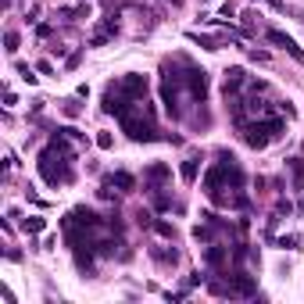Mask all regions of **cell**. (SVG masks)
<instances>
[{
    "instance_id": "obj_1",
    "label": "cell",
    "mask_w": 304,
    "mask_h": 304,
    "mask_svg": "<svg viewBox=\"0 0 304 304\" xmlns=\"http://www.w3.org/2000/svg\"><path fill=\"white\" fill-rule=\"evenodd\" d=\"M72 158H75V154L65 147V140H61V136H54L50 147L43 150L40 161H36L43 182H47V186H65V182H72V179H75V172H72Z\"/></svg>"
},
{
    "instance_id": "obj_2",
    "label": "cell",
    "mask_w": 304,
    "mask_h": 304,
    "mask_svg": "<svg viewBox=\"0 0 304 304\" xmlns=\"http://www.w3.org/2000/svg\"><path fill=\"white\" fill-rule=\"evenodd\" d=\"M169 175H172V169H169V165H161V161H158V165H150V169H147L143 182L150 186V193H158V190H161V182L169 179Z\"/></svg>"
},
{
    "instance_id": "obj_3",
    "label": "cell",
    "mask_w": 304,
    "mask_h": 304,
    "mask_svg": "<svg viewBox=\"0 0 304 304\" xmlns=\"http://www.w3.org/2000/svg\"><path fill=\"white\" fill-rule=\"evenodd\" d=\"M115 186H118V193H129V190H132V175H129V172L108 175V179H104V197H108V193H111Z\"/></svg>"
},
{
    "instance_id": "obj_4",
    "label": "cell",
    "mask_w": 304,
    "mask_h": 304,
    "mask_svg": "<svg viewBox=\"0 0 304 304\" xmlns=\"http://www.w3.org/2000/svg\"><path fill=\"white\" fill-rule=\"evenodd\" d=\"M265 36H268L272 43H279V47H283V50H290V54H294V57L301 61V65H304V54L297 50V43H294L290 36H283V33H279V29H265Z\"/></svg>"
},
{
    "instance_id": "obj_5",
    "label": "cell",
    "mask_w": 304,
    "mask_h": 304,
    "mask_svg": "<svg viewBox=\"0 0 304 304\" xmlns=\"http://www.w3.org/2000/svg\"><path fill=\"white\" fill-rule=\"evenodd\" d=\"M197 169H201V158H186V161H182V179L193 182L197 179Z\"/></svg>"
},
{
    "instance_id": "obj_6",
    "label": "cell",
    "mask_w": 304,
    "mask_h": 304,
    "mask_svg": "<svg viewBox=\"0 0 304 304\" xmlns=\"http://www.w3.org/2000/svg\"><path fill=\"white\" fill-rule=\"evenodd\" d=\"M290 169H294V190H301L304 186V158H294Z\"/></svg>"
},
{
    "instance_id": "obj_7",
    "label": "cell",
    "mask_w": 304,
    "mask_h": 304,
    "mask_svg": "<svg viewBox=\"0 0 304 304\" xmlns=\"http://www.w3.org/2000/svg\"><path fill=\"white\" fill-rule=\"evenodd\" d=\"M22 225H25V229H29V233H40V229H43V218H25Z\"/></svg>"
},
{
    "instance_id": "obj_8",
    "label": "cell",
    "mask_w": 304,
    "mask_h": 304,
    "mask_svg": "<svg viewBox=\"0 0 304 304\" xmlns=\"http://www.w3.org/2000/svg\"><path fill=\"white\" fill-rule=\"evenodd\" d=\"M7 50H11V54L18 50V33H7Z\"/></svg>"
},
{
    "instance_id": "obj_9",
    "label": "cell",
    "mask_w": 304,
    "mask_h": 304,
    "mask_svg": "<svg viewBox=\"0 0 304 304\" xmlns=\"http://www.w3.org/2000/svg\"><path fill=\"white\" fill-rule=\"evenodd\" d=\"M97 143H100L104 150H108V147H111V132H100V136H97Z\"/></svg>"
},
{
    "instance_id": "obj_10",
    "label": "cell",
    "mask_w": 304,
    "mask_h": 304,
    "mask_svg": "<svg viewBox=\"0 0 304 304\" xmlns=\"http://www.w3.org/2000/svg\"><path fill=\"white\" fill-rule=\"evenodd\" d=\"M301 208H304V204H301Z\"/></svg>"
}]
</instances>
